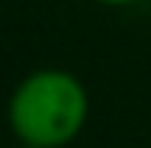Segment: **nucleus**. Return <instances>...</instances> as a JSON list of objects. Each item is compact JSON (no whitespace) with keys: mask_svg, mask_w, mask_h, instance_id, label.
Segmentation results:
<instances>
[{"mask_svg":"<svg viewBox=\"0 0 151 148\" xmlns=\"http://www.w3.org/2000/svg\"><path fill=\"white\" fill-rule=\"evenodd\" d=\"M87 119V93L64 71L29 74L10 100V126L29 148H58L71 142Z\"/></svg>","mask_w":151,"mask_h":148,"instance_id":"f257e3e1","label":"nucleus"},{"mask_svg":"<svg viewBox=\"0 0 151 148\" xmlns=\"http://www.w3.org/2000/svg\"><path fill=\"white\" fill-rule=\"evenodd\" d=\"M100 3H113V6H119V3H135V0H100Z\"/></svg>","mask_w":151,"mask_h":148,"instance_id":"f03ea898","label":"nucleus"}]
</instances>
